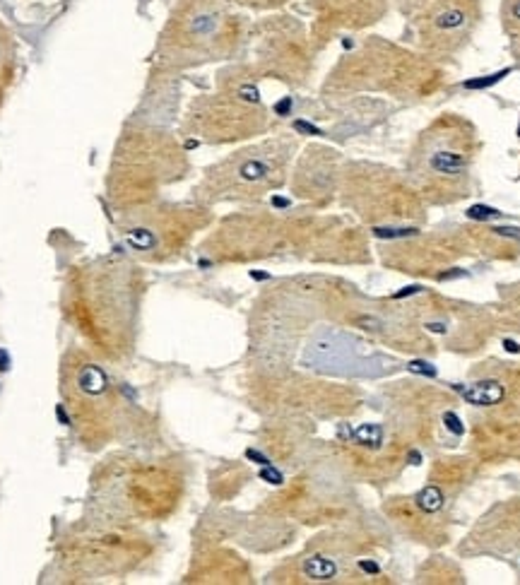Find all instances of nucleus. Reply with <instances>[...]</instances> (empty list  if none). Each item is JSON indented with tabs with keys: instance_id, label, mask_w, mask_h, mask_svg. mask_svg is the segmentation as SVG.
Masks as SVG:
<instances>
[{
	"instance_id": "f257e3e1",
	"label": "nucleus",
	"mask_w": 520,
	"mask_h": 585,
	"mask_svg": "<svg viewBox=\"0 0 520 585\" xmlns=\"http://www.w3.org/2000/svg\"><path fill=\"white\" fill-rule=\"evenodd\" d=\"M467 169V157L463 152L453 150V140L450 143H436L426 154V176L431 181H446L453 183V178L463 176Z\"/></svg>"
},
{
	"instance_id": "1a4fd4ad",
	"label": "nucleus",
	"mask_w": 520,
	"mask_h": 585,
	"mask_svg": "<svg viewBox=\"0 0 520 585\" xmlns=\"http://www.w3.org/2000/svg\"><path fill=\"white\" fill-rule=\"evenodd\" d=\"M407 369H410L412 373H426V376H436V369H433L431 364H424V361H410V364H407Z\"/></svg>"
},
{
	"instance_id": "20e7f679",
	"label": "nucleus",
	"mask_w": 520,
	"mask_h": 585,
	"mask_svg": "<svg viewBox=\"0 0 520 585\" xmlns=\"http://www.w3.org/2000/svg\"><path fill=\"white\" fill-rule=\"evenodd\" d=\"M417 506L422 508V511H426V513L438 511V508L443 506V491L438 489V487H426V489L417 496Z\"/></svg>"
},
{
	"instance_id": "0eeeda50",
	"label": "nucleus",
	"mask_w": 520,
	"mask_h": 585,
	"mask_svg": "<svg viewBox=\"0 0 520 585\" xmlns=\"http://www.w3.org/2000/svg\"><path fill=\"white\" fill-rule=\"evenodd\" d=\"M467 217H472V219H496V217H501V212L498 210H494V207H484V205H474L467 210Z\"/></svg>"
},
{
	"instance_id": "dca6fc26",
	"label": "nucleus",
	"mask_w": 520,
	"mask_h": 585,
	"mask_svg": "<svg viewBox=\"0 0 520 585\" xmlns=\"http://www.w3.org/2000/svg\"><path fill=\"white\" fill-rule=\"evenodd\" d=\"M518 135H520V126H518Z\"/></svg>"
},
{
	"instance_id": "6e6552de",
	"label": "nucleus",
	"mask_w": 520,
	"mask_h": 585,
	"mask_svg": "<svg viewBox=\"0 0 520 585\" xmlns=\"http://www.w3.org/2000/svg\"><path fill=\"white\" fill-rule=\"evenodd\" d=\"M443 421H446V427H448L455 436L465 434V427H463V421H460V417H457L455 412H446V414H443Z\"/></svg>"
},
{
	"instance_id": "4468645a",
	"label": "nucleus",
	"mask_w": 520,
	"mask_h": 585,
	"mask_svg": "<svg viewBox=\"0 0 520 585\" xmlns=\"http://www.w3.org/2000/svg\"><path fill=\"white\" fill-rule=\"evenodd\" d=\"M263 477H268V479H275V484L282 479V477L277 475V472H270V470H265V472H263Z\"/></svg>"
},
{
	"instance_id": "9b49d317",
	"label": "nucleus",
	"mask_w": 520,
	"mask_h": 585,
	"mask_svg": "<svg viewBox=\"0 0 520 585\" xmlns=\"http://www.w3.org/2000/svg\"><path fill=\"white\" fill-rule=\"evenodd\" d=\"M504 347H506V352L520 354V345H518V342H513V340H504Z\"/></svg>"
},
{
	"instance_id": "423d86ee",
	"label": "nucleus",
	"mask_w": 520,
	"mask_h": 585,
	"mask_svg": "<svg viewBox=\"0 0 520 585\" xmlns=\"http://www.w3.org/2000/svg\"><path fill=\"white\" fill-rule=\"evenodd\" d=\"M511 70H501V72H494V75H489V77H482V79H470V82H465V87L467 89H484V87H491V85H496L501 77H506Z\"/></svg>"
},
{
	"instance_id": "ddd939ff",
	"label": "nucleus",
	"mask_w": 520,
	"mask_h": 585,
	"mask_svg": "<svg viewBox=\"0 0 520 585\" xmlns=\"http://www.w3.org/2000/svg\"><path fill=\"white\" fill-rule=\"evenodd\" d=\"M8 364H10V359H8V354L0 349V369H8Z\"/></svg>"
},
{
	"instance_id": "f8f14e48",
	"label": "nucleus",
	"mask_w": 520,
	"mask_h": 585,
	"mask_svg": "<svg viewBox=\"0 0 520 585\" xmlns=\"http://www.w3.org/2000/svg\"><path fill=\"white\" fill-rule=\"evenodd\" d=\"M511 15H513V19H518L520 22V0H515V5L511 8Z\"/></svg>"
},
{
	"instance_id": "39448f33",
	"label": "nucleus",
	"mask_w": 520,
	"mask_h": 585,
	"mask_svg": "<svg viewBox=\"0 0 520 585\" xmlns=\"http://www.w3.org/2000/svg\"><path fill=\"white\" fill-rule=\"evenodd\" d=\"M306 571L311 578H321L323 580V578H330L335 573V566L330 561H325V559H308Z\"/></svg>"
},
{
	"instance_id": "7ed1b4c3",
	"label": "nucleus",
	"mask_w": 520,
	"mask_h": 585,
	"mask_svg": "<svg viewBox=\"0 0 520 585\" xmlns=\"http://www.w3.org/2000/svg\"><path fill=\"white\" fill-rule=\"evenodd\" d=\"M460 395L465 397L470 405H477V407H484V405H496L504 400V386L496 383V380H484V383H477L472 388H457Z\"/></svg>"
},
{
	"instance_id": "9d476101",
	"label": "nucleus",
	"mask_w": 520,
	"mask_h": 585,
	"mask_svg": "<svg viewBox=\"0 0 520 585\" xmlns=\"http://www.w3.org/2000/svg\"><path fill=\"white\" fill-rule=\"evenodd\" d=\"M496 234H501V236H513V238H520V229H515V227H498V229H494Z\"/></svg>"
},
{
	"instance_id": "2eb2a0df",
	"label": "nucleus",
	"mask_w": 520,
	"mask_h": 585,
	"mask_svg": "<svg viewBox=\"0 0 520 585\" xmlns=\"http://www.w3.org/2000/svg\"><path fill=\"white\" fill-rule=\"evenodd\" d=\"M248 3H258V5H272V3H282V0H248Z\"/></svg>"
},
{
	"instance_id": "f03ea898",
	"label": "nucleus",
	"mask_w": 520,
	"mask_h": 585,
	"mask_svg": "<svg viewBox=\"0 0 520 585\" xmlns=\"http://www.w3.org/2000/svg\"><path fill=\"white\" fill-rule=\"evenodd\" d=\"M231 174H234V181H236V183H246V186H263V183L272 181L275 164H272L270 159H263V157H246L244 162H238L236 169H234Z\"/></svg>"
}]
</instances>
